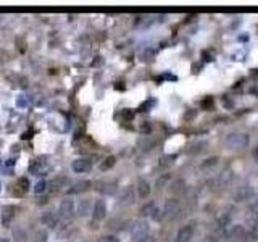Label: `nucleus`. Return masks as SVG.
<instances>
[{
    "mask_svg": "<svg viewBox=\"0 0 258 242\" xmlns=\"http://www.w3.org/2000/svg\"><path fill=\"white\" fill-rule=\"evenodd\" d=\"M250 144V136L242 131H231L224 136V145L229 150H244Z\"/></svg>",
    "mask_w": 258,
    "mask_h": 242,
    "instance_id": "1",
    "label": "nucleus"
},
{
    "mask_svg": "<svg viewBox=\"0 0 258 242\" xmlns=\"http://www.w3.org/2000/svg\"><path fill=\"white\" fill-rule=\"evenodd\" d=\"M181 215H182L181 202L176 200V199L166 200V204L163 207V218H166V220H171V221H176V220H179Z\"/></svg>",
    "mask_w": 258,
    "mask_h": 242,
    "instance_id": "2",
    "label": "nucleus"
},
{
    "mask_svg": "<svg viewBox=\"0 0 258 242\" xmlns=\"http://www.w3.org/2000/svg\"><path fill=\"white\" fill-rule=\"evenodd\" d=\"M141 213L145 218H150V220L158 221L163 218V208H161L158 204H155V202H147V204L141 208Z\"/></svg>",
    "mask_w": 258,
    "mask_h": 242,
    "instance_id": "3",
    "label": "nucleus"
},
{
    "mask_svg": "<svg viewBox=\"0 0 258 242\" xmlns=\"http://www.w3.org/2000/svg\"><path fill=\"white\" fill-rule=\"evenodd\" d=\"M76 213V204H75V200L67 197V199H63L60 202V207H58V215L60 218H63V220H71L73 216H75Z\"/></svg>",
    "mask_w": 258,
    "mask_h": 242,
    "instance_id": "4",
    "label": "nucleus"
},
{
    "mask_svg": "<svg viewBox=\"0 0 258 242\" xmlns=\"http://www.w3.org/2000/svg\"><path fill=\"white\" fill-rule=\"evenodd\" d=\"M149 223L145 220H136L133 221L131 224V229H129V234H131V237L134 239H141L144 236H147L149 234Z\"/></svg>",
    "mask_w": 258,
    "mask_h": 242,
    "instance_id": "5",
    "label": "nucleus"
},
{
    "mask_svg": "<svg viewBox=\"0 0 258 242\" xmlns=\"http://www.w3.org/2000/svg\"><path fill=\"white\" fill-rule=\"evenodd\" d=\"M71 168L75 173H87V171H91V168H92V160L87 158V157L76 158L75 161H73Z\"/></svg>",
    "mask_w": 258,
    "mask_h": 242,
    "instance_id": "6",
    "label": "nucleus"
},
{
    "mask_svg": "<svg viewBox=\"0 0 258 242\" xmlns=\"http://www.w3.org/2000/svg\"><path fill=\"white\" fill-rule=\"evenodd\" d=\"M134 200H136V194H134L133 188H124L118 196V205H121V207L133 205Z\"/></svg>",
    "mask_w": 258,
    "mask_h": 242,
    "instance_id": "7",
    "label": "nucleus"
},
{
    "mask_svg": "<svg viewBox=\"0 0 258 242\" xmlns=\"http://www.w3.org/2000/svg\"><path fill=\"white\" fill-rule=\"evenodd\" d=\"M40 223H42L44 226H47V228L55 229L60 223V215L55 213V212H44L42 216H40Z\"/></svg>",
    "mask_w": 258,
    "mask_h": 242,
    "instance_id": "8",
    "label": "nucleus"
},
{
    "mask_svg": "<svg viewBox=\"0 0 258 242\" xmlns=\"http://www.w3.org/2000/svg\"><path fill=\"white\" fill-rule=\"evenodd\" d=\"M92 216H94V220L97 221H100L103 220L105 216H107V204H105V200L99 199L94 204V208H92Z\"/></svg>",
    "mask_w": 258,
    "mask_h": 242,
    "instance_id": "9",
    "label": "nucleus"
},
{
    "mask_svg": "<svg viewBox=\"0 0 258 242\" xmlns=\"http://www.w3.org/2000/svg\"><path fill=\"white\" fill-rule=\"evenodd\" d=\"M194 236V228L192 224H185L182 228L177 229V234H176V242H190Z\"/></svg>",
    "mask_w": 258,
    "mask_h": 242,
    "instance_id": "10",
    "label": "nucleus"
},
{
    "mask_svg": "<svg viewBox=\"0 0 258 242\" xmlns=\"http://www.w3.org/2000/svg\"><path fill=\"white\" fill-rule=\"evenodd\" d=\"M252 194H253V191L250 186H240V188L234 192L232 197L236 202H244V200H248L250 197H252Z\"/></svg>",
    "mask_w": 258,
    "mask_h": 242,
    "instance_id": "11",
    "label": "nucleus"
},
{
    "mask_svg": "<svg viewBox=\"0 0 258 242\" xmlns=\"http://www.w3.org/2000/svg\"><path fill=\"white\" fill-rule=\"evenodd\" d=\"M137 196H139L141 199H145V197H149L150 196V192H152V188H150V184L147 179H144V177H139V181H137Z\"/></svg>",
    "mask_w": 258,
    "mask_h": 242,
    "instance_id": "12",
    "label": "nucleus"
},
{
    "mask_svg": "<svg viewBox=\"0 0 258 242\" xmlns=\"http://www.w3.org/2000/svg\"><path fill=\"white\" fill-rule=\"evenodd\" d=\"M92 208H94V205H91V200H89V199H81L78 202V205H76V213L79 216H87L89 213L92 212Z\"/></svg>",
    "mask_w": 258,
    "mask_h": 242,
    "instance_id": "13",
    "label": "nucleus"
},
{
    "mask_svg": "<svg viewBox=\"0 0 258 242\" xmlns=\"http://www.w3.org/2000/svg\"><path fill=\"white\" fill-rule=\"evenodd\" d=\"M97 191L105 194V196H113L118 191V188L115 183H99L97 184Z\"/></svg>",
    "mask_w": 258,
    "mask_h": 242,
    "instance_id": "14",
    "label": "nucleus"
},
{
    "mask_svg": "<svg viewBox=\"0 0 258 242\" xmlns=\"http://www.w3.org/2000/svg\"><path fill=\"white\" fill-rule=\"evenodd\" d=\"M89 188H91V181H78L68 189V194H79V192L87 191Z\"/></svg>",
    "mask_w": 258,
    "mask_h": 242,
    "instance_id": "15",
    "label": "nucleus"
},
{
    "mask_svg": "<svg viewBox=\"0 0 258 242\" xmlns=\"http://www.w3.org/2000/svg\"><path fill=\"white\" fill-rule=\"evenodd\" d=\"M13 216H15V208L10 207V205L4 207V210H2V223L5 226H8L13 221Z\"/></svg>",
    "mask_w": 258,
    "mask_h": 242,
    "instance_id": "16",
    "label": "nucleus"
},
{
    "mask_svg": "<svg viewBox=\"0 0 258 242\" xmlns=\"http://www.w3.org/2000/svg\"><path fill=\"white\" fill-rule=\"evenodd\" d=\"M153 145H155V139L152 136H144L142 139L139 141V147L142 150H152Z\"/></svg>",
    "mask_w": 258,
    "mask_h": 242,
    "instance_id": "17",
    "label": "nucleus"
},
{
    "mask_svg": "<svg viewBox=\"0 0 258 242\" xmlns=\"http://www.w3.org/2000/svg\"><path fill=\"white\" fill-rule=\"evenodd\" d=\"M115 163H116V158L113 155H110L100 163V169H102V171H108V169H111L113 166H115Z\"/></svg>",
    "mask_w": 258,
    "mask_h": 242,
    "instance_id": "18",
    "label": "nucleus"
},
{
    "mask_svg": "<svg viewBox=\"0 0 258 242\" xmlns=\"http://www.w3.org/2000/svg\"><path fill=\"white\" fill-rule=\"evenodd\" d=\"M174 160H176V155H166L163 157L160 161H158V168L160 169H165V168H169L173 163H174Z\"/></svg>",
    "mask_w": 258,
    "mask_h": 242,
    "instance_id": "19",
    "label": "nucleus"
},
{
    "mask_svg": "<svg viewBox=\"0 0 258 242\" xmlns=\"http://www.w3.org/2000/svg\"><path fill=\"white\" fill-rule=\"evenodd\" d=\"M229 236H231V237H236V239H240V237H244V236H245V229L242 228L240 224H236V226H232V228H231Z\"/></svg>",
    "mask_w": 258,
    "mask_h": 242,
    "instance_id": "20",
    "label": "nucleus"
},
{
    "mask_svg": "<svg viewBox=\"0 0 258 242\" xmlns=\"http://www.w3.org/2000/svg\"><path fill=\"white\" fill-rule=\"evenodd\" d=\"M47 231L44 229H34L32 232V242H47Z\"/></svg>",
    "mask_w": 258,
    "mask_h": 242,
    "instance_id": "21",
    "label": "nucleus"
},
{
    "mask_svg": "<svg viewBox=\"0 0 258 242\" xmlns=\"http://www.w3.org/2000/svg\"><path fill=\"white\" fill-rule=\"evenodd\" d=\"M169 191H171L173 194H182L185 191V183L181 181V179H177L171 184V188H169Z\"/></svg>",
    "mask_w": 258,
    "mask_h": 242,
    "instance_id": "22",
    "label": "nucleus"
},
{
    "mask_svg": "<svg viewBox=\"0 0 258 242\" xmlns=\"http://www.w3.org/2000/svg\"><path fill=\"white\" fill-rule=\"evenodd\" d=\"M171 181V174H161L158 179H157V183H155V186H157V189H163V188H166V184Z\"/></svg>",
    "mask_w": 258,
    "mask_h": 242,
    "instance_id": "23",
    "label": "nucleus"
},
{
    "mask_svg": "<svg viewBox=\"0 0 258 242\" xmlns=\"http://www.w3.org/2000/svg\"><path fill=\"white\" fill-rule=\"evenodd\" d=\"M44 165H45V163L42 161V158H40V160L37 158V160L32 161V165H31V171H32V173H37L39 169H42V168H44Z\"/></svg>",
    "mask_w": 258,
    "mask_h": 242,
    "instance_id": "24",
    "label": "nucleus"
},
{
    "mask_svg": "<svg viewBox=\"0 0 258 242\" xmlns=\"http://www.w3.org/2000/svg\"><path fill=\"white\" fill-rule=\"evenodd\" d=\"M45 189H47V183H45V181H39V183L34 186V192H36V194H42V192H45Z\"/></svg>",
    "mask_w": 258,
    "mask_h": 242,
    "instance_id": "25",
    "label": "nucleus"
},
{
    "mask_svg": "<svg viewBox=\"0 0 258 242\" xmlns=\"http://www.w3.org/2000/svg\"><path fill=\"white\" fill-rule=\"evenodd\" d=\"M216 161H218V157H212V158H207L204 163H202V168H212L216 165Z\"/></svg>",
    "mask_w": 258,
    "mask_h": 242,
    "instance_id": "26",
    "label": "nucleus"
},
{
    "mask_svg": "<svg viewBox=\"0 0 258 242\" xmlns=\"http://www.w3.org/2000/svg\"><path fill=\"white\" fill-rule=\"evenodd\" d=\"M99 242H119V239L116 236H113V234H107V236H102Z\"/></svg>",
    "mask_w": 258,
    "mask_h": 242,
    "instance_id": "27",
    "label": "nucleus"
},
{
    "mask_svg": "<svg viewBox=\"0 0 258 242\" xmlns=\"http://www.w3.org/2000/svg\"><path fill=\"white\" fill-rule=\"evenodd\" d=\"M18 186H20L23 191H28L29 189V181L26 179V177H21V179L18 181Z\"/></svg>",
    "mask_w": 258,
    "mask_h": 242,
    "instance_id": "28",
    "label": "nucleus"
},
{
    "mask_svg": "<svg viewBox=\"0 0 258 242\" xmlns=\"http://www.w3.org/2000/svg\"><path fill=\"white\" fill-rule=\"evenodd\" d=\"M136 242H155V237L152 236V234H147V236H144L141 239H137Z\"/></svg>",
    "mask_w": 258,
    "mask_h": 242,
    "instance_id": "29",
    "label": "nucleus"
},
{
    "mask_svg": "<svg viewBox=\"0 0 258 242\" xmlns=\"http://www.w3.org/2000/svg\"><path fill=\"white\" fill-rule=\"evenodd\" d=\"M253 157H255V160L258 161V147H256V149L253 150Z\"/></svg>",
    "mask_w": 258,
    "mask_h": 242,
    "instance_id": "30",
    "label": "nucleus"
},
{
    "mask_svg": "<svg viewBox=\"0 0 258 242\" xmlns=\"http://www.w3.org/2000/svg\"><path fill=\"white\" fill-rule=\"evenodd\" d=\"M0 242H10V240H8V239H0Z\"/></svg>",
    "mask_w": 258,
    "mask_h": 242,
    "instance_id": "31",
    "label": "nucleus"
},
{
    "mask_svg": "<svg viewBox=\"0 0 258 242\" xmlns=\"http://www.w3.org/2000/svg\"><path fill=\"white\" fill-rule=\"evenodd\" d=\"M0 188H2V186H0Z\"/></svg>",
    "mask_w": 258,
    "mask_h": 242,
    "instance_id": "32",
    "label": "nucleus"
}]
</instances>
